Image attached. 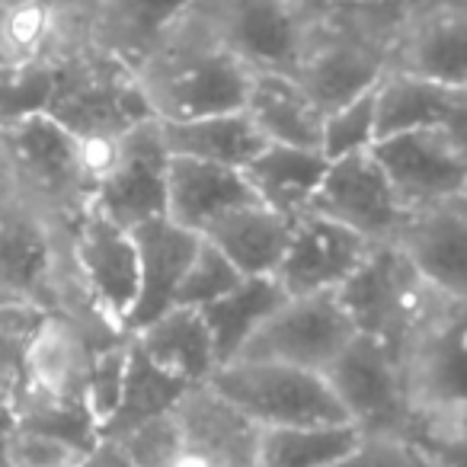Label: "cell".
I'll return each instance as SVG.
<instances>
[{
	"label": "cell",
	"instance_id": "cell-1",
	"mask_svg": "<svg viewBox=\"0 0 467 467\" xmlns=\"http://www.w3.org/2000/svg\"><path fill=\"white\" fill-rule=\"evenodd\" d=\"M4 301L61 314L93 343L125 337L99 317L74 273L67 254V221L46 212L23 192L0 205V305Z\"/></svg>",
	"mask_w": 467,
	"mask_h": 467
},
{
	"label": "cell",
	"instance_id": "cell-2",
	"mask_svg": "<svg viewBox=\"0 0 467 467\" xmlns=\"http://www.w3.org/2000/svg\"><path fill=\"white\" fill-rule=\"evenodd\" d=\"M464 327L467 298L439 295L397 352L410 410L407 435L441 458H464Z\"/></svg>",
	"mask_w": 467,
	"mask_h": 467
},
{
	"label": "cell",
	"instance_id": "cell-3",
	"mask_svg": "<svg viewBox=\"0 0 467 467\" xmlns=\"http://www.w3.org/2000/svg\"><path fill=\"white\" fill-rule=\"evenodd\" d=\"M154 119L186 122L244 109L250 67L195 14L135 67Z\"/></svg>",
	"mask_w": 467,
	"mask_h": 467
},
{
	"label": "cell",
	"instance_id": "cell-4",
	"mask_svg": "<svg viewBox=\"0 0 467 467\" xmlns=\"http://www.w3.org/2000/svg\"><path fill=\"white\" fill-rule=\"evenodd\" d=\"M46 112L90 148L97 167L125 131L154 119L135 67L93 39H84L58 61Z\"/></svg>",
	"mask_w": 467,
	"mask_h": 467
},
{
	"label": "cell",
	"instance_id": "cell-5",
	"mask_svg": "<svg viewBox=\"0 0 467 467\" xmlns=\"http://www.w3.org/2000/svg\"><path fill=\"white\" fill-rule=\"evenodd\" d=\"M397 10L330 4L295 78L305 84L320 112L371 90L390 65Z\"/></svg>",
	"mask_w": 467,
	"mask_h": 467
},
{
	"label": "cell",
	"instance_id": "cell-6",
	"mask_svg": "<svg viewBox=\"0 0 467 467\" xmlns=\"http://www.w3.org/2000/svg\"><path fill=\"white\" fill-rule=\"evenodd\" d=\"M16 186L46 212L71 221L93 199L97 163L84 141L46 109L0 119Z\"/></svg>",
	"mask_w": 467,
	"mask_h": 467
},
{
	"label": "cell",
	"instance_id": "cell-7",
	"mask_svg": "<svg viewBox=\"0 0 467 467\" xmlns=\"http://www.w3.org/2000/svg\"><path fill=\"white\" fill-rule=\"evenodd\" d=\"M327 7L320 0H202L199 16L250 71L295 74Z\"/></svg>",
	"mask_w": 467,
	"mask_h": 467
},
{
	"label": "cell",
	"instance_id": "cell-8",
	"mask_svg": "<svg viewBox=\"0 0 467 467\" xmlns=\"http://www.w3.org/2000/svg\"><path fill=\"white\" fill-rule=\"evenodd\" d=\"M208 388L260 429L349 422L320 371L269 358H234L214 368Z\"/></svg>",
	"mask_w": 467,
	"mask_h": 467
},
{
	"label": "cell",
	"instance_id": "cell-9",
	"mask_svg": "<svg viewBox=\"0 0 467 467\" xmlns=\"http://www.w3.org/2000/svg\"><path fill=\"white\" fill-rule=\"evenodd\" d=\"M439 295L445 292L429 288L390 244L371 247L362 266L337 288L339 305L346 307L356 330L384 339L394 352H400Z\"/></svg>",
	"mask_w": 467,
	"mask_h": 467
},
{
	"label": "cell",
	"instance_id": "cell-10",
	"mask_svg": "<svg viewBox=\"0 0 467 467\" xmlns=\"http://www.w3.org/2000/svg\"><path fill=\"white\" fill-rule=\"evenodd\" d=\"M67 254L99 317L119 333H129L125 324L138 295V247L129 227L90 199L67 221Z\"/></svg>",
	"mask_w": 467,
	"mask_h": 467
},
{
	"label": "cell",
	"instance_id": "cell-11",
	"mask_svg": "<svg viewBox=\"0 0 467 467\" xmlns=\"http://www.w3.org/2000/svg\"><path fill=\"white\" fill-rule=\"evenodd\" d=\"M320 375L358 432H407L410 410L400 358L384 339L356 330Z\"/></svg>",
	"mask_w": 467,
	"mask_h": 467
},
{
	"label": "cell",
	"instance_id": "cell-12",
	"mask_svg": "<svg viewBox=\"0 0 467 467\" xmlns=\"http://www.w3.org/2000/svg\"><path fill=\"white\" fill-rule=\"evenodd\" d=\"M371 154L407 212L467 195V131H397L378 138Z\"/></svg>",
	"mask_w": 467,
	"mask_h": 467
},
{
	"label": "cell",
	"instance_id": "cell-13",
	"mask_svg": "<svg viewBox=\"0 0 467 467\" xmlns=\"http://www.w3.org/2000/svg\"><path fill=\"white\" fill-rule=\"evenodd\" d=\"M170 150L157 119L138 122L103 154L93 180V205L122 227L167 214Z\"/></svg>",
	"mask_w": 467,
	"mask_h": 467
},
{
	"label": "cell",
	"instance_id": "cell-14",
	"mask_svg": "<svg viewBox=\"0 0 467 467\" xmlns=\"http://www.w3.org/2000/svg\"><path fill=\"white\" fill-rule=\"evenodd\" d=\"M352 333L356 324L339 305L337 292L288 295L247 339L237 358H269V362L324 371L352 339Z\"/></svg>",
	"mask_w": 467,
	"mask_h": 467
},
{
	"label": "cell",
	"instance_id": "cell-15",
	"mask_svg": "<svg viewBox=\"0 0 467 467\" xmlns=\"http://www.w3.org/2000/svg\"><path fill=\"white\" fill-rule=\"evenodd\" d=\"M307 212H317L362 234L368 244H390L410 214L390 189L371 148L327 161L324 180Z\"/></svg>",
	"mask_w": 467,
	"mask_h": 467
},
{
	"label": "cell",
	"instance_id": "cell-16",
	"mask_svg": "<svg viewBox=\"0 0 467 467\" xmlns=\"http://www.w3.org/2000/svg\"><path fill=\"white\" fill-rule=\"evenodd\" d=\"M388 67L467 87V0H416L400 10Z\"/></svg>",
	"mask_w": 467,
	"mask_h": 467
},
{
	"label": "cell",
	"instance_id": "cell-17",
	"mask_svg": "<svg viewBox=\"0 0 467 467\" xmlns=\"http://www.w3.org/2000/svg\"><path fill=\"white\" fill-rule=\"evenodd\" d=\"M371 247L362 234L337 224L317 212H305L292 221L285 254L273 279L285 295H320L337 292L365 263Z\"/></svg>",
	"mask_w": 467,
	"mask_h": 467
},
{
	"label": "cell",
	"instance_id": "cell-18",
	"mask_svg": "<svg viewBox=\"0 0 467 467\" xmlns=\"http://www.w3.org/2000/svg\"><path fill=\"white\" fill-rule=\"evenodd\" d=\"M390 247L429 288L467 298V195L410 212Z\"/></svg>",
	"mask_w": 467,
	"mask_h": 467
},
{
	"label": "cell",
	"instance_id": "cell-19",
	"mask_svg": "<svg viewBox=\"0 0 467 467\" xmlns=\"http://www.w3.org/2000/svg\"><path fill=\"white\" fill-rule=\"evenodd\" d=\"M173 416L182 435L180 467H254L260 426L208 384L189 388L173 403Z\"/></svg>",
	"mask_w": 467,
	"mask_h": 467
},
{
	"label": "cell",
	"instance_id": "cell-20",
	"mask_svg": "<svg viewBox=\"0 0 467 467\" xmlns=\"http://www.w3.org/2000/svg\"><path fill=\"white\" fill-rule=\"evenodd\" d=\"M93 343L78 324L61 314H46L29 346L26 394L20 407H55L87 413V362ZM90 416V413H87Z\"/></svg>",
	"mask_w": 467,
	"mask_h": 467
},
{
	"label": "cell",
	"instance_id": "cell-21",
	"mask_svg": "<svg viewBox=\"0 0 467 467\" xmlns=\"http://www.w3.org/2000/svg\"><path fill=\"white\" fill-rule=\"evenodd\" d=\"M131 237L138 247V295L125 324L129 333L173 307L180 279L199 247V234L176 224L167 214L135 224Z\"/></svg>",
	"mask_w": 467,
	"mask_h": 467
},
{
	"label": "cell",
	"instance_id": "cell-22",
	"mask_svg": "<svg viewBox=\"0 0 467 467\" xmlns=\"http://www.w3.org/2000/svg\"><path fill=\"white\" fill-rule=\"evenodd\" d=\"M375 129L378 138L413 129L467 131V87L388 67L375 84Z\"/></svg>",
	"mask_w": 467,
	"mask_h": 467
},
{
	"label": "cell",
	"instance_id": "cell-23",
	"mask_svg": "<svg viewBox=\"0 0 467 467\" xmlns=\"http://www.w3.org/2000/svg\"><path fill=\"white\" fill-rule=\"evenodd\" d=\"M202 0H97L90 39L138 67L167 36L199 14Z\"/></svg>",
	"mask_w": 467,
	"mask_h": 467
},
{
	"label": "cell",
	"instance_id": "cell-24",
	"mask_svg": "<svg viewBox=\"0 0 467 467\" xmlns=\"http://www.w3.org/2000/svg\"><path fill=\"white\" fill-rule=\"evenodd\" d=\"M256 202L244 170L224 163L170 154L167 163V218L202 234L214 218L237 205Z\"/></svg>",
	"mask_w": 467,
	"mask_h": 467
},
{
	"label": "cell",
	"instance_id": "cell-25",
	"mask_svg": "<svg viewBox=\"0 0 467 467\" xmlns=\"http://www.w3.org/2000/svg\"><path fill=\"white\" fill-rule=\"evenodd\" d=\"M129 337L154 368L189 384V388L205 384L218 368L212 333H208L199 307L173 305L138 330H131Z\"/></svg>",
	"mask_w": 467,
	"mask_h": 467
},
{
	"label": "cell",
	"instance_id": "cell-26",
	"mask_svg": "<svg viewBox=\"0 0 467 467\" xmlns=\"http://www.w3.org/2000/svg\"><path fill=\"white\" fill-rule=\"evenodd\" d=\"M244 112L269 144H295V148L320 150V125L324 112L311 99L295 74L254 71L250 74Z\"/></svg>",
	"mask_w": 467,
	"mask_h": 467
},
{
	"label": "cell",
	"instance_id": "cell-27",
	"mask_svg": "<svg viewBox=\"0 0 467 467\" xmlns=\"http://www.w3.org/2000/svg\"><path fill=\"white\" fill-rule=\"evenodd\" d=\"M288 231L292 221L256 199L214 218L202 237L221 250L241 275H273L285 254Z\"/></svg>",
	"mask_w": 467,
	"mask_h": 467
},
{
	"label": "cell",
	"instance_id": "cell-28",
	"mask_svg": "<svg viewBox=\"0 0 467 467\" xmlns=\"http://www.w3.org/2000/svg\"><path fill=\"white\" fill-rule=\"evenodd\" d=\"M327 157L317 148L295 144H263L260 154L244 167L250 189L263 205L295 221L311 208V199L324 180Z\"/></svg>",
	"mask_w": 467,
	"mask_h": 467
},
{
	"label": "cell",
	"instance_id": "cell-29",
	"mask_svg": "<svg viewBox=\"0 0 467 467\" xmlns=\"http://www.w3.org/2000/svg\"><path fill=\"white\" fill-rule=\"evenodd\" d=\"M161 131L170 154L224 163V167L237 170L247 167L266 144V138L256 131V125L244 109L214 112V116L186 119V122H161Z\"/></svg>",
	"mask_w": 467,
	"mask_h": 467
},
{
	"label": "cell",
	"instance_id": "cell-30",
	"mask_svg": "<svg viewBox=\"0 0 467 467\" xmlns=\"http://www.w3.org/2000/svg\"><path fill=\"white\" fill-rule=\"evenodd\" d=\"M285 298L288 295L282 292V285L273 275H244L231 292H224L221 298L199 307L202 317H205L208 333H212L218 365L241 356L247 339L260 330L263 320H266Z\"/></svg>",
	"mask_w": 467,
	"mask_h": 467
},
{
	"label": "cell",
	"instance_id": "cell-31",
	"mask_svg": "<svg viewBox=\"0 0 467 467\" xmlns=\"http://www.w3.org/2000/svg\"><path fill=\"white\" fill-rule=\"evenodd\" d=\"M358 439L352 422L260 429L254 467H327Z\"/></svg>",
	"mask_w": 467,
	"mask_h": 467
},
{
	"label": "cell",
	"instance_id": "cell-32",
	"mask_svg": "<svg viewBox=\"0 0 467 467\" xmlns=\"http://www.w3.org/2000/svg\"><path fill=\"white\" fill-rule=\"evenodd\" d=\"M189 390V384L176 381V378L163 375L161 368L148 362L141 356L135 343H131V356H129V375H125V388L122 397H119L116 413L109 416V422L103 426L99 435H122L129 429L141 426V422L154 420V416H163L173 410V403L180 400Z\"/></svg>",
	"mask_w": 467,
	"mask_h": 467
},
{
	"label": "cell",
	"instance_id": "cell-33",
	"mask_svg": "<svg viewBox=\"0 0 467 467\" xmlns=\"http://www.w3.org/2000/svg\"><path fill=\"white\" fill-rule=\"evenodd\" d=\"M46 311L33 305H0V403L16 410L26 394V358Z\"/></svg>",
	"mask_w": 467,
	"mask_h": 467
},
{
	"label": "cell",
	"instance_id": "cell-34",
	"mask_svg": "<svg viewBox=\"0 0 467 467\" xmlns=\"http://www.w3.org/2000/svg\"><path fill=\"white\" fill-rule=\"evenodd\" d=\"M129 356H131V337H116L109 343H99L90 349V362H87V413L97 422V429L103 432V426L109 422V416L116 413L119 397L125 388V375H129Z\"/></svg>",
	"mask_w": 467,
	"mask_h": 467
},
{
	"label": "cell",
	"instance_id": "cell-35",
	"mask_svg": "<svg viewBox=\"0 0 467 467\" xmlns=\"http://www.w3.org/2000/svg\"><path fill=\"white\" fill-rule=\"evenodd\" d=\"M441 458L407 432H358L356 445L327 467H441Z\"/></svg>",
	"mask_w": 467,
	"mask_h": 467
},
{
	"label": "cell",
	"instance_id": "cell-36",
	"mask_svg": "<svg viewBox=\"0 0 467 467\" xmlns=\"http://www.w3.org/2000/svg\"><path fill=\"white\" fill-rule=\"evenodd\" d=\"M84 451L67 435L16 420L0 441V467H74Z\"/></svg>",
	"mask_w": 467,
	"mask_h": 467
},
{
	"label": "cell",
	"instance_id": "cell-37",
	"mask_svg": "<svg viewBox=\"0 0 467 467\" xmlns=\"http://www.w3.org/2000/svg\"><path fill=\"white\" fill-rule=\"evenodd\" d=\"M378 138L375 129V87L349 103L337 106V109L324 112V125H320V154L327 161L333 157L356 154V150H368Z\"/></svg>",
	"mask_w": 467,
	"mask_h": 467
},
{
	"label": "cell",
	"instance_id": "cell-38",
	"mask_svg": "<svg viewBox=\"0 0 467 467\" xmlns=\"http://www.w3.org/2000/svg\"><path fill=\"white\" fill-rule=\"evenodd\" d=\"M244 275L234 269V263L227 260L221 250H214L212 244L199 234V247H195L192 260H189L186 273L180 279L176 288V301L173 305L182 307H205L208 301L221 298L224 292H231Z\"/></svg>",
	"mask_w": 467,
	"mask_h": 467
},
{
	"label": "cell",
	"instance_id": "cell-39",
	"mask_svg": "<svg viewBox=\"0 0 467 467\" xmlns=\"http://www.w3.org/2000/svg\"><path fill=\"white\" fill-rule=\"evenodd\" d=\"M109 439V435H106ZM119 445L125 448L135 467H180L182 461V435L176 426L173 410L154 420L141 422V426L129 429L122 435H112Z\"/></svg>",
	"mask_w": 467,
	"mask_h": 467
},
{
	"label": "cell",
	"instance_id": "cell-40",
	"mask_svg": "<svg viewBox=\"0 0 467 467\" xmlns=\"http://www.w3.org/2000/svg\"><path fill=\"white\" fill-rule=\"evenodd\" d=\"M74 467H135V461L125 454V448L119 445L116 439L99 435V439L80 454V461Z\"/></svg>",
	"mask_w": 467,
	"mask_h": 467
},
{
	"label": "cell",
	"instance_id": "cell-41",
	"mask_svg": "<svg viewBox=\"0 0 467 467\" xmlns=\"http://www.w3.org/2000/svg\"><path fill=\"white\" fill-rule=\"evenodd\" d=\"M36 4H46V7L58 10L67 20L80 23V26H87V29H90L93 7H97V0H36Z\"/></svg>",
	"mask_w": 467,
	"mask_h": 467
},
{
	"label": "cell",
	"instance_id": "cell-42",
	"mask_svg": "<svg viewBox=\"0 0 467 467\" xmlns=\"http://www.w3.org/2000/svg\"><path fill=\"white\" fill-rule=\"evenodd\" d=\"M14 195H20V186H16V176H14V167H10L7 148H4V138H0V205L10 202Z\"/></svg>",
	"mask_w": 467,
	"mask_h": 467
},
{
	"label": "cell",
	"instance_id": "cell-43",
	"mask_svg": "<svg viewBox=\"0 0 467 467\" xmlns=\"http://www.w3.org/2000/svg\"><path fill=\"white\" fill-rule=\"evenodd\" d=\"M333 4H358V7H381V10H407L416 0H333Z\"/></svg>",
	"mask_w": 467,
	"mask_h": 467
},
{
	"label": "cell",
	"instance_id": "cell-44",
	"mask_svg": "<svg viewBox=\"0 0 467 467\" xmlns=\"http://www.w3.org/2000/svg\"><path fill=\"white\" fill-rule=\"evenodd\" d=\"M441 467H464V461H441Z\"/></svg>",
	"mask_w": 467,
	"mask_h": 467
},
{
	"label": "cell",
	"instance_id": "cell-45",
	"mask_svg": "<svg viewBox=\"0 0 467 467\" xmlns=\"http://www.w3.org/2000/svg\"><path fill=\"white\" fill-rule=\"evenodd\" d=\"M0 14H4V0H0Z\"/></svg>",
	"mask_w": 467,
	"mask_h": 467
},
{
	"label": "cell",
	"instance_id": "cell-46",
	"mask_svg": "<svg viewBox=\"0 0 467 467\" xmlns=\"http://www.w3.org/2000/svg\"><path fill=\"white\" fill-rule=\"evenodd\" d=\"M320 4H333V0H320Z\"/></svg>",
	"mask_w": 467,
	"mask_h": 467
}]
</instances>
